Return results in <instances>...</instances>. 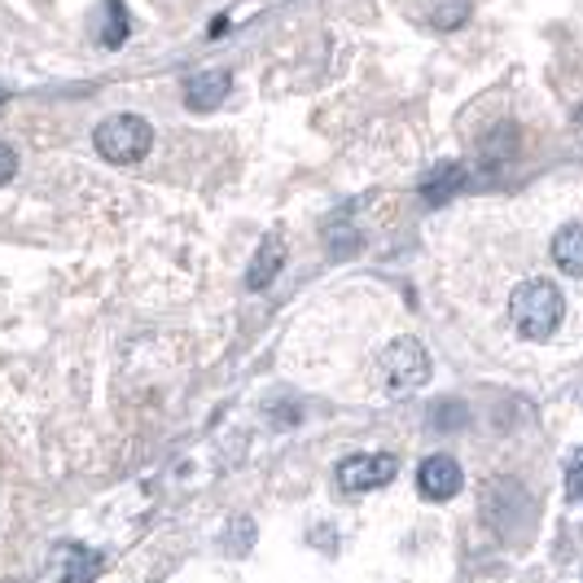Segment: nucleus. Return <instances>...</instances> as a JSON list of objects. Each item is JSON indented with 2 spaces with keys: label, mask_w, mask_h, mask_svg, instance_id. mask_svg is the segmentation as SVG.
<instances>
[{
  "label": "nucleus",
  "mask_w": 583,
  "mask_h": 583,
  "mask_svg": "<svg viewBox=\"0 0 583 583\" xmlns=\"http://www.w3.org/2000/svg\"><path fill=\"white\" fill-rule=\"evenodd\" d=\"M465 189V167L461 163H439L426 180H421V198L430 202V206H443L448 198H456Z\"/></svg>",
  "instance_id": "8"
},
{
  "label": "nucleus",
  "mask_w": 583,
  "mask_h": 583,
  "mask_svg": "<svg viewBox=\"0 0 583 583\" xmlns=\"http://www.w3.org/2000/svg\"><path fill=\"white\" fill-rule=\"evenodd\" d=\"M281 263H285V241H281V233H267L263 246L254 250V263H250V272H246V285H250V289H267V285L276 281Z\"/></svg>",
  "instance_id": "7"
},
{
  "label": "nucleus",
  "mask_w": 583,
  "mask_h": 583,
  "mask_svg": "<svg viewBox=\"0 0 583 583\" xmlns=\"http://www.w3.org/2000/svg\"><path fill=\"white\" fill-rule=\"evenodd\" d=\"M579 483H583V478H579V465H570V487H566V491L579 496Z\"/></svg>",
  "instance_id": "16"
},
{
  "label": "nucleus",
  "mask_w": 583,
  "mask_h": 583,
  "mask_svg": "<svg viewBox=\"0 0 583 583\" xmlns=\"http://www.w3.org/2000/svg\"><path fill=\"white\" fill-rule=\"evenodd\" d=\"M250 539H254V522L250 517H233L228 531H224V552L228 557H246L250 552Z\"/></svg>",
  "instance_id": "13"
},
{
  "label": "nucleus",
  "mask_w": 583,
  "mask_h": 583,
  "mask_svg": "<svg viewBox=\"0 0 583 583\" xmlns=\"http://www.w3.org/2000/svg\"><path fill=\"white\" fill-rule=\"evenodd\" d=\"M0 102H5V88H0Z\"/></svg>",
  "instance_id": "17"
},
{
  "label": "nucleus",
  "mask_w": 583,
  "mask_h": 583,
  "mask_svg": "<svg viewBox=\"0 0 583 583\" xmlns=\"http://www.w3.org/2000/svg\"><path fill=\"white\" fill-rule=\"evenodd\" d=\"M395 469H400V461L391 452H360V456H347L338 465V487L352 491V496L378 491V487H386L395 478Z\"/></svg>",
  "instance_id": "4"
},
{
  "label": "nucleus",
  "mask_w": 583,
  "mask_h": 583,
  "mask_svg": "<svg viewBox=\"0 0 583 583\" xmlns=\"http://www.w3.org/2000/svg\"><path fill=\"white\" fill-rule=\"evenodd\" d=\"M228 88H233V75H228V71H219V67L193 71V75L185 80V106L198 110V115H206V110H215V106L228 97Z\"/></svg>",
  "instance_id": "6"
},
{
  "label": "nucleus",
  "mask_w": 583,
  "mask_h": 583,
  "mask_svg": "<svg viewBox=\"0 0 583 583\" xmlns=\"http://www.w3.org/2000/svg\"><path fill=\"white\" fill-rule=\"evenodd\" d=\"M128 32H132L128 5H123V0H106L102 14H97V40H102L106 49H119V45L128 40Z\"/></svg>",
  "instance_id": "10"
},
{
  "label": "nucleus",
  "mask_w": 583,
  "mask_h": 583,
  "mask_svg": "<svg viewBox=\"0 0 583 583\" xmlns=\"http://www.w3.org/2000/svg\"><path fill=\"white\" fill-rule=\"evenodd\" d=\"M93 145H97V154H102L106 163H115V167H132V163H141V158L150 154V145H154V128H150L141 115H110L106 123H97Z\"/></svg>",
  "instance_id": "2"
},
{
  "label": "nucleus",
  "mask_w": 583,
  "mask_h": 583,
  "mask_svg": "<svg viewBox=\"0 0 583 583\" xmlns=\"http://www.w3.org/2000/svg\"><path fill=\"white\" fill-rule=\"evenodd\" d=\"M552 263L566 276H583V224H561L552 237Z\"/></svg>",
  "instance_id": "9"
},
{
  "label": "nucleus",
  "mask_w": 583,
  "mask_h": 583,
  "mask_svg": "<svg viewBox=\"0 0 583 583\" xmlns=\"http://www.w3.org/2000/svg\"><path fill=\"white\" fill-rule=\"evenodd\" d=\"M461 487H465V474H461V465L452 461V456H426L421 461V469H417V491L426 496V500H452V496H461Z\"/></svg>",
  "instance_id": "5"
},
{
  "label": "nucleus",
  "mask_w": 583,
  "mask_h": 583,
  "mask_svg": "<svg viewBox=\"0 0 583 583\" xmlns=\"http://www.w3.org/2000/svg\"><path fill=\"white\" fill-rule=\"evenodd\" d=\"M102 566H106L102 552L71 544V548H67V579H62V583H93V579L102 574Z\"/></svg>",
  "instance_id": "11"
},
{
  "label": "nucleus",
  "mask_w": 583,
  "mask_h": 583,
  "mask_svg": "<svg viewBox=\"0 0 583 583\" xmlns=\"http://www.w3.org/2000/svg\"><path fill=\"white\" fill-rule=\"evenodd\" d=\"M14 171H19V154H14L5 141H0V185H10Z\"/></svg>",
  "instance_id": "15"
},
{
  "label": "nucleus",
  "mask_w": 583,
  "mask_h": 583,
  "mask_svg": "<svg viewBox=\"0 0 583 583\" xmlns=\"http://www.w3.org/2000/svg\"><path fill=\"white\" fill-rule=\"evenodd\" d=\"M430 421H435L439 430H461V426L469 421V413H465V404H461V400H443V404L430 413Z\"/></svg>",
  "instance_id": "14"
},
{
  "label": "nucleus",
  "mask_w": 583,
  "mask_h": 583,
  "mask_svg": "<svg viewBox=\"0 0 583 583\" xmlns=\"http://www.w3.org/2000/svg\"><path fill=\"white\" fill-rule=\"evenodd\" d=\"M566 317V299H561V289L552 281H526L513 289V299H509V321L517 325L522 338L531 343H544Z\"/></svg>",
  "instance_id": "1"
},
{
  "label": "nucleus",
  "mask_w": 583,
  "mask_h": 583,
  "mask_svg": "<svg viewBox=\"0 0 583 583\" xmlns=\"http://www.w3.org/2000/svg\"><path fill=\"white\" fill-rule=\"evenodd\" d=\"M469 10H474L469 0H435V5H430V23L439 32H456V27H465Z\"/></svg>",
  "instance_id": "12"
},
{
  "label": "nucleus",
  "mask_w": 583,
  "mask_h": 583,
  "mask_svg": "<svg viewBox=\"0 0 583 583\" xmlns=\"http://www.w3.org/2000/svg\"><path fill=\"white\" fill-rule=\"evenodd\" d=\"M378 373H382V386L391 395H408V391H421L430 382V352L417 343V338H395L382 360H378Z\"/></svg>",
  "instance_id": "3"
},
{
  "label": "nucleus",
  "mask_w": 583,
  "mask_h": 583,
  "mask_svg": "<svg viewBox=\"0 0 583 583\" xmlns=\"http://www.w3.org/2000/svg\"><path fill=\"white\" fill-rule=\"evenodd\" d=\"M579 119H583V110H579Z\"/></svg>",
  "instance_id": "18"
}]
</instances>
